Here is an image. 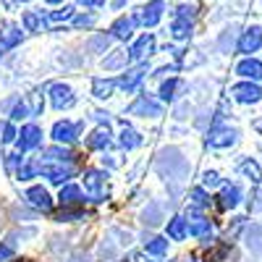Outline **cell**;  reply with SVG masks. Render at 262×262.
<instances>
[{
  "instance_id": "cell-1",
  "label": "cell",
  "mask_w": 262,
  "mask_h": 262,
  "mask_svg": "<svg viewBox=\"0 0 262 262\" xmlns=\"http://www.w3.org/2000/svg\"><path fill=\"white\" fill-rule=\"evenodd\" d=\"M257 45H259V32L252 29V34L244 37V50H252V48H257Z\"/></svg>"
},
{
  "instance_id": "cell-2",
  "label": "cell",
  "mask_w": 262,
  "mask_h": 262,
  "mask_svg": "<svg viewBox=\"0 0 262 262\" xmlns=\"http://www.w3.org/2000/svg\"><path fill=\"white\" fill-rule=\"evenodd\" d=\"M242 71H244V74H252V76H259L262 69H259L257 63H244V66H242Z\"/></svg>"
}]
</instances>
